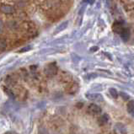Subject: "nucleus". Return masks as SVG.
Instances as JSON below:
<instances>
[{
	"label": "nucleus",
	"mask_w": 134,
	"mask_h": 134,
	"mask_svg": "<svg viewBox=\"0 0 134 134\" xmlns=\"http://www.w3.org/2000/svg\"><path fill=\"white\" fill-rule=\"evenodd\" d=\"M87 112L92 116H96L101 113V108L96 104H90L87 108Z\"/></svg>",
	"instance_id": "nucleus-2"
},
{
	"label": "nucleus",
	"mask_w": 134,
	"mask_h": 134,
	"mask_svg": "<svg viewBox=\"0 0 134 134\" xmlns=\"http://www.w3.org/2000/svg\"><path fill=\"white\" fill-rule=\"evenodd\" d=\"M3 29V22L0 20V33L2 32Z\"/></svg>",
	"instance_id": "nucleus-12"
},
{
	"label": "nucleus",
	"mask_w": 134,
	"mask_h": 134,
	"mask_svg": "<svg viewBox=\"0 0 134 134\" xmlns=\"http://www.w3.org/2000/svg\"><path fill=\"white\" fill-rule=\"evenodd\" d=\"M112 30L115 33L120 35L121 38L124 41H127L130 38V30L126 26L125 23L121 20H116L113 23Z\"/></svg>",
	"instance_id": "nucleus-1"
},
{
	"label": "nucleus",
	"mask_w": 134,
	"mask_h": 134,
	"mask_svg": "<svg viewBox=\"0 0 134 134\" xmlns=\"http://www.w3.org/2000/svg\"><path fill=\"white\" fill-rule=\"evenodd\" d=\"M57 68L55 66V64H49L45 68V72L48 76H54L57 74Z\"/></svg>",
	"instance_id": "nucleus-4"
},
{
	"label": "nucleus",
	"mask_w": 134,
	"mask_h": 134,
	"mask_svg": "<svg viewBox=\"0 0 134 134\" xmlns=\"http://www.w3.org/2000/svg\"><path fill=\"white\" fill-rule=\"evenodd\" d=\"M121 96L123 98L124 100H128V99H129V95L127 94L124 93V92H121Z\"/></svg>",
	"instance_id": "nucleus-10"
},
{
	"label": "nucleus",
	"mask_w": 134,
	"mask_h": 134,
	"mask_svg": "<svg viewBox=\"0 0 134 134\" xmlns=\"http://www.w3.org/2000/svg\"><path fill=\"white\" fill-rule=\"evenodd\" d=\"M0 10L2 11L3 13L9 14H13L14 12V7L10 6V5H3L0 8Z\"/></svg>",
	"instance_id": "nucleus-5"
},
{
	"label": "nucleus",
	"mask_w": 134,
	"mask_h": 134,
	"mask_svg": "<svg viewBox=\"0 0 134 134\" xmlns=\"http://www.w3.org/2000/svg\"><path fill=\"white\" fill-rule=\"evenodd\" d=\"M127 111L131 114V115H134V100L132 99L127 103Z\"/></svg>",
	"instance_id": "nucleus-7"
},
{
	"label": "nucleus",
	"mask_w": 134,
	"mask_h": 134,
	"mask_svg": "<svg viewBox=\"0 0 134 134\" xmlns=\"http://www.w3.org/2000/svg\"><path fill=\"white\" fill-rule=\"evenodd\" d=\"M109 92H110V94L111 95L113 98L116 99L118 97V92L116 89H114V88H110V89H109Z\"/></svg>",
	"instance_id": "nucleus-8"
},
{
	"label": "nucleus",
	"mask_w": 134,
	"mask_h": 134,
	"mask_svg": "<svg viewBox=\"0 0 134 134\" xmlns=\"http://www.w3.org/2000/svg\"><path fill=\"white\" fill-rule=\"evenodd\" d=\"M86 98L90 101H94V102H102L104 100L103 96L100 94H86Z\"/></svg>",
	"instance_id": "nucleus-3"
},
{
	"label": "nucleus",
	"mask_w": 134,
	"mask_h": 134,
	"mask_svg": "<svg viewBox=\"0 0 134 134\" xmlns=\"http://www.w3.org/2000/svg\"><path fill=\"white\" fill-rule=\"evenodd\" d=\"M120 1H121L122 3H123L124 5H127V3H131V2H132L131 0H120Z\"/></svg>",
	"instance_id": "nucleus-11"
},
{
	"label": "nucleus",
	"mask_w": 134,
	"mask_h": 134,
	"mask_svg": "<svg viewBox=\"0 0 134 134\" xmlns=\"http://www.w3.org/2000/svg\"><path fill=\"white\" fill-rule=\"evenodd\" d=\"M109 121V116L107 114H104L99 116V117L98 118V123L99 126H104Z\"/></svg>",
	"instance_id": "nucleus-6"
},
{
	"label": "nucleus",
	"mask_w": 134,
	"mask_h": 134,
	"mask_svg": "<svg viewBox=\"0 0 134 134\" xmlns=\"http://www.w3.org/2000/svg\"><path fill=\"white\" fill-rule=\"evenodd\" d=\"M6 47V41L3 39H0V50H3Z\"/></svg>",
	"instance_id": "nucleus-9"
}]
</instances>
